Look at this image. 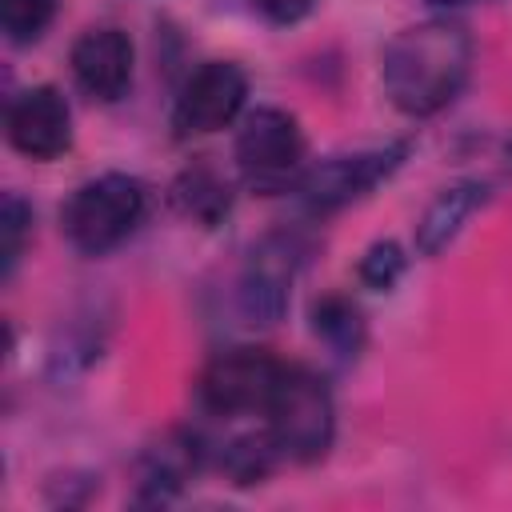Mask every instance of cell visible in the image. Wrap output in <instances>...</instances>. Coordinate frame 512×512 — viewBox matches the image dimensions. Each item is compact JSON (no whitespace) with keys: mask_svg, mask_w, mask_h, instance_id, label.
Returning <instances> with one entry per match:
<instances>
[{"mask_svg":"<svg viewBox=\"0 0 512 512\" xmlns=\"http://www.w3.org/2000/svg\"><path fill=\"white\" fill-rule=\"evenodd\" d=\"M472 72V36L448 16H428L400 28L380 52V88L408 120L444 112Z\"/></svg>","mask_w":512,"mask_h":512,"instance_id":"6da1fadb","label":"cell"},{"mask_svg":"<svg viewBox=\"0 0 512 512\" xmlns=\"http://www.w3.org/2000/svg\"><path fill=\"white\" fill-rule=\"evenodd\" d=\"M232 160H236V172L248 192H256V196L296 192V184L308 168V140H304L300 120L276 104L248 108L236 124Z\"/></svg>","mask_w":512,"mask_h":512,"instance_id":"7a4b0ae2","label":"cell"},{"mask_svg":"<svg viewBox=\"0 0 512 512\" xmlns=\"http://www.w3.org/2000/svg\"><path fill=\"white\" fill-rule=\"evenodd\" d=\"M148 192L128 172H104L68 192L60 204V232L80 256H108L144 220Z\"/></svg>","mask_w":512,"mask_h":512,"instance_id":"3957f363","label":"cell"},{"mask_svg":"<svg viewBox=\"0 0 512 512\" xmlns=\"http://www.w3.org/2000/svg\"><path fill=\"white\" fill-rule=\"evenodd\" d=\"M264 424L276 436L284 460L316 464L336 440V400L320 372L304 364H284V376L264 408Z\"/></svg>","mask_w":512,"mask_h":512,"instance_id":"277c9868","label":"cell"},{"mask_svg":"<svg viewBox=\"0 0 512 512\" xmlns=\"http://www.w3.org/2000/svg\"><path fill=\"white\" fill-rule=\"evenodd\" d=\"M284 376V360L268 348L240 344L216 352L196 376V404L204 416L236 420V416H264L276 384Z\"/></svg>","mask_w":512,"mask_h":512,"instance_id":"5b68a950","label":"cell"},{"mask_svg":"<svg viewBox=\"0 0 512 512\" xmlns=\"http://www.w3.org/2000/svg\"><path fill=\"white\" fill-rule=\"evenodd\" d=\"M408 152H412V140H388L376 148L324 156L304 168V176L296 184V200L312 216H332V212L348 208L352 200L368 196L372 188H380L388 176H396L400 164L408 160Z\"/></svg>","mask_w":512,"mask_h":512,"instance_id":"8992f818","label":"cell"},{"mask_svg":"<svg viewBox=\"0 0 512 512\" xmlns=\"http://www.w3.org/2000/svg\"><path fill=\"white\" fill-rule=\"evenodd\" d=\"M304 252L308 244L288 228L264 232L248 248L240 276H236V312L248 328H272L284 320Z\"/></svg>","mask_w":512,"mask_h":512,"instance_id":"52a82bcc","label":"cell"},{"mask_svg":"<svg viewBox=\"0 0 512 512\" xmlns=\"http://www.w3.org/2000/svg\"><path fill=\"white\" fill-rule=\"evenodd\" d=\"M248 104V72L236 60H204L196 64L176 100H172V136L176 140H196V136H212L228 124H236L244 116Z\"/></svg>","mask_w":512,"mask_h":512,"instance_id":"ba28073f","label":"cell"},{"mask_svg":"<svg viewBox=\"0 0 512 512\" xmlns=\"http://www.w3.org/2000/svg\"><path fill=\"white\" fill-rule=\"evenodd\" d=\"M208 448L192 428H164L132 464V504L160 508L172 504L204 468Z\"/></svg>","mask_w":512,"mask_h":512,"instance_id":"9c48e42d","label":"cell"},{"mask_svg":"<svg viewBox=\"0 0 512 512\" xmlns=\"http://www.w3.org/2000/svg\"><path fill=\"white\" fill-rule=\"evenodd\" d=\"M4 136L28 160H56L72 148V108L56 84H32L4 108Z\"/></svg>","mask_w":512,"mask_h":512,"instance_id":"30bf717a","label":"cell"},{"mask_svg":"<svg viewBox=\"0 0 512 512\" xmlns=\"http://www.w3.org/2000/svg\"><path fill=\"white\" fill-rule=\"evenodd\" d=\"M68 68L84 96H92L100 104H116L128 96L132 72H136L132 36L116 24H96L76 36V44L68 52Z\"/></svg>","mask_w":512,"mask_h":512,"instance_id":"8fae6325","label":"cell"},{"mask_svg":"<svg viewBox=\"0 0 512 512\" xmlns=\"http://www.w3.org/2000/svg\"><path fill=\"white\" fill-rule=\"evenodd\" d=\"M488 200H492V184H488V180L464 176V180L444 184V188L428 200V208L420 212V220H416V232H412L416 252H420L424 260H436V256L464 232V224H468Z\"/></svg>","mask_w":512,"mask_h":512,"instance_id":"7c38bea8","label":"cell"},{"mask_svg":"<svg viewBox=\"0 0 512 512\" xmlns=\"http://www.w3.org/2000/svg\"><path fill=\"white\" fill-rule=\"evenodd\" d=\"M232 180L212 164V160H192L188 168L176 172L172 180V204L184 220L200 228H216L232 212Z\"/></svg>","mask_w":512,"mask_h":512,"instance_id":"4fadbf2b","label":"cell"},{"mask_svg":"<svg viewBox=\"0 0 512 512\" xmlns=\"http://www.w3.org/2000/svg\"><path fill=\"white\" fill-rule=\"evenodd\" d=\"M308 328L336 360H356L368 344V316L348 292L316 296L308 308Z\"/></svg>","mask_w":512,"mask_h":512,"instance_id":"5bb4252c","label":"cell"},{"mask_svg":"<svg viewBox=\"0 0 512 512\" xmlns=\"http://www.w3.org/2000/svg\"><path fill=\"white\" fill-rule=\"evenodd\" d=\"M280 460H284V452H280L276 436L268 432V424L256 428V432H240V436H232V440L216 452V468H220L236 488L264 484V480L280 468Z\"/></svg>","mask_w":512,"mask_h":512,"instance_id":"9a60e30c","label":"cell"},{"mask_svg":"<svg viewBox=\"0 0 512 512\" xmlns=\"http://www.w3.org/2000/svg\"><path fill=\"white\" fill-rule=\"evenodd\" d=\"M60 12V0H0V32L8 44H36Z\"/></svg>","mask_w":512,"mask_h":512,"instance_id":"2e32d148","label":"cell"},{"mask_svg":"<svg viewBox=\"0 0 512 512\" xmlns=\"http://www.w3.org/2000/svg\"><path fill=\"white\" fill-rule=\"evenodd\" d=\"M32 204L20 196V192H4V204H0V260H4V280H12L24 248H28V236H32Z\"/></svg>","mask_w":512,"mask_h":512,"instance_id":"e0dca14e","label":"cell"},{"mask_svg":"<svg viewBox=\"0 0 512 512\" xmlns=\"http://www.w3.org/2000/svg\"><path fill=\"white\" fill-rule=\"evenodd\" d=\"M408 268V256L396 240H376L364 248V256L356 260V280L368 288V292H392L400 284Z\"/></svg>","mask_w":512,"mask_h":512,"instance_id":"ac0fdd59","label":"cell"},{"mask_svg":"<svg viewBox=\"0 0 512 512\" xmlns=\"http://www.w3.org/2000/svg\"><path fill=\"white\" fill-rule=\"evenodd\" d=\"M316 4L320 0H252V8L260 12V20H268L276 28H292V24L308 20Z\"/></svg>","mask_w":512,"mask_h":512,"instance_id":"d6986e66","label":"cell"},{"mask_svg":"<svg viewBox=\"0 0 512 512\" xmlns=\"http://www.w3.org/2000/svg\"><path fill=\"white\" fill-rule=\"evenodd\" d=\"M428 8H460V4H476V0H424Z\"/></svg>","mask_w":512,"mask_h":512,"instance_id":"ffe728a7","label":"cell"},{"mask_svg":"<svg viewBox=\"0 0 512 512\" xmlns=\"http://www.w3.org/2000/svg\"><path fill=\"white\" fill-rule=\"evenodd\" d=\"M504 156H508V164H512V140H508V144H504Z\"/></svg>","mask_w":512,"mask_h":512,"instance_id":"44dd1931","label":"cell"}]
</instances>
